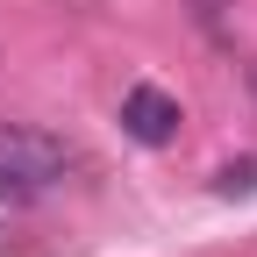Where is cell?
I'll use <instances>...</instances> for the list:
<instances>
[{"mask_svg":"<svg viewBox=\"0 0 257 257\" xmlns=\"http://www.w3.org/2000/svg\"><path fill=\"white\" fill-rule=\"evenodd\" d=\"M72 172V143L50 136L36 121H0V193L8 200H36Z\"/></svg>","mask_w":257,"mask_h":257,"instance_id":"1","label":"cell"},{"mask_svg":"<svg viewBox=\"0 0 257 257\" xmlns=\"http://www.w3.org/2000/svg\"><path fill=\"white\" fill-rule=\"evenodd\" d=\"M121 128H128V136H136V143H172L179 136V100H172V93H157V86H128L121 93Z\"/></svg>","mask_w":257,"mask_h":257,"instance_id":"2","label":"cell"}]
</instances>
